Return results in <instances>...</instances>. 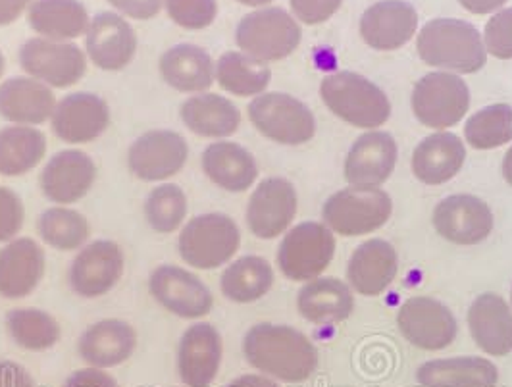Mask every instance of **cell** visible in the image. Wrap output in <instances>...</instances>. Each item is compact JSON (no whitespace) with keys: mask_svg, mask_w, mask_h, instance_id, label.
I'll use <instances>...</instances> for the list:
<instances>
[{"mask_svg":"<svg viewBox=\"0 0 512 387\" xmlns=\"http://www.w3.org/2000/svg\"><path fill=\"white\" fill-rule=\"evenodd\" d=\"M247 362L285 384L308 380L318 366V351L305 334L280 324H256L243 339Z\"/></svg>","mask_w":512,"mask_h":387,"instance_id":"cell-1","label":"cell"},{"mask_svg":"<svg viewBox=\"0 0 512 387\" xmlns=\"http://www.w3.org/2000/svg\"><path fill=\"white\" fill-rule=\"evenodd\" d=\"M418 56L434 68L457 74H476L487 62L482 33L462 20L437 18L420 29Z\"/></svg>","mask_w":512,"mask_h":387,"instance_id":"cell-2","label":"cell"},{"mask_svg":"<svg viewBox=\"0 0 512 387\" xmlns=\"http://www.w3.org/2000/svg\"><path fill=\"white\" fill-rule=\"evenodd\" d=\"M320 97L337 118L357 128H380L391 116V103L384 91L355 72L326 76Z\"/></svg>","mask_w":512,"mask_h":387,"instance_id":"cell-3","label":"cell"},{"mask_svg":"<svg viewBox=\"0 0 512 387\" xmlns=\"http://www.w3.org/2000/svg\"><path fill=\"white\" fill-rule=\"evenodd\" d=\"M303 33L297 20L283 8L266 6L247 14L235 29L241 52L260 62H276L297 51Z\"/></svg>","mask_w":512,"mask_h":387,"instance_id":"cell-4","label":"cell"},{"mask_svg":"<svg viewBox=\"0 0 512 387\" xmlns=\"http://www.w3.org/2000/svg\"><path fill=\"white\" fill-rule=\"evenodd\" d=\"M241 245V233L228 214L208 212L189 220L180 237L178 251L185 264L199 270H214L228 264Z\"/></svg>","mask_w":512,"mask_h":387,"instance_id":"cell-5","label":"cell"},{"mask_svg":"<svg viewBox=\"0 0 512 387\" xmlns=\"http://www.w3.org/2000/svg\"><path fill=\"white\" fill-rule=\"evenodd\" d=\"M391 197L378 187H347L332 195L324 210L326 226L343 237L376 232L391 218Z\"/></svg>","mask_w":512,"mask_h":387,"instance_id":"cell-6","label":"cell"},{"mask_svg":"<svg viewBox=\"0 0 512 387\" xmlns=\"http://www.w3.org/2000/svg\"><path fill=\"white\" fill-rule=\"evenodd\" d=\"M410 103L422 126L451 128L457 126L468 112L470 89L464 79L451 72H434L414 85Z\"/></svg>","mask_w":512,"mask_h":387,"instance_id":"cell-7","label":"cell"},{"mask_svg":"<svg viewBox=\"0 0 512 387\" xmlns=\"http://www.w3.org/2000/svg\"><path fill=\"white\" fill-rule=\"evenodd\" d=\"M249 120L264 137L280 145H303L316 133V118L307 104L285 93H262L249 104Z\"/></svg>","mask_w":512,"mask_h":387,"instance_id":"cell-8","label":"cell"},{"mask_svg":"<svg viewBox=\"0 0 512 387\" xmlns=\"http://www.w3.org/2000/svg\"><path fill=\"white\" fill-rule=\"evenodd\" d=\"M20 66L29 78L51 89H68L85 76L87 54L76 43L33 37L20 49Z\"/></svg>","mask_w":512,"mask_h":387,"instance_id":"cell-9","label":"cell"},{"mask_svg":"<svg viewBox=\"0 0 512 387\" xmlns=\"http://www.w3.org/2000/svg\"><path fill=\"white\" fill-rule=\"evenodd\" d=\"M335 239L328 226L305 222L283 237L278 249V266L293 282L316 280L332 262Z\"/></svg>","mask_w":512,"mask_h":387,"instance_id":"cell-10","label":"cell"},{"mask_svg":"<svg viewBox=\"0 0 512 387\" xmlns=\"http://www.w3.org/2000/svg\"><path fill=\"white\" fill-rule=\"evenodd\" d=\"M189 158V145L178 131L153 129L131 143L128 166L141 181H166L178 176Z\"/></svg>","mask_w":512,"mask_h":387,"instance_id":"cell-11","label":"cell"},{"mask_svg":"<svg viewBox=\"0 0 512 387\" xmlns=\"http://www.w3.org/2000/svg\"><path fill=\"white\" fill-rule=\"evenodd\" d=\"M124 264L122 247L114 241L99 239L77 253L68 272V282L77 297L99 299L122 280Z\"/></svg>","mask_w":512,"mask_h":387,"instance_id":"cell-12","label":"cell"},{"mask_svg":"<svg viewBox=\"0 0 512 387\" xmlns=\"http://www.w3.org/2000/svg\"><path fill=\"white\" fill-rule=\"evenodd\" d=\"M154 301L185 320H199L210 314L214 299L210 289L185 268L164 264L158 266L149 280Z\"/></svg>","mask_w":512,"mask_h":387,"instance_id":"cell-13","label":"cell"},{"mask_svg":"<svg viewBox=\"0 0 512 387\" xmlns=\"http://www.w3.org/2000/svg\"><path fill=\"white\" fill-rule=\"evenodd\" d=\"M401 336L410 345L424 351L449 347L457 337V320L453 312L430 297H412L397 314Z\"/></svg>","mask_w":512,"mask_h":387,"instance_id":"cell-14","label":"cell"},{"mask_svg":"<svg viewBox=\"0 0 512 387\" xmlns=\"http://www.w3.org/2000/svg\"><path fill=\"white\" fill-rule=\"evenodd\" d=\"M137 52V35L128 20L118 12H99L91 18L85 33V54L104 72L128 68Z\"/></svg>","mask_w":512,"mask_h":387,"instance_id":"cell-15","label":"cell"},{"mask_svg":"<svg viewBox=\"0 0 512 387\" xmlns=\"http://www.w3.org/2000/svg\"><path fill=\"white\" fill-rule=\"evenodd\" d=\"M110 126V108L103 97L87 91L72 93L52 112L54 135L70 145H85L103 137Z\"/></svg>","mask_w":512,"mask_h":387,"instance_id":"cell-16","label":"cell"},{"mask_svg":"<svg viewBox=\"0 0 512 387\" xmlns=\"http://www.w3.org/2000/svg\"><path fill=\"white\" fill-rule=\"evenodd\" d=\"M97 180V166L83 151H62L45 164L39 185L43 195L60 207L85 199Z\"/></svg>","mask_w":512,"mask_h":387,"instance_id":"cell-17","label":"cell"},{"mask_svg":"<svg viewBox=\"0 0 512 387\" xmlns=\"http://www.w3.org/2000/svg\"><path fill=\"white\" fill-rule=\"evenodd\" d=\"M297 214V191L283 178L260 181L247 205V226L258 239H276Z\"/></svg>","mask_w":512,"mask_h":387,"instance_id":"cell-18","label":"cell"},{"mask_svg":"<svg viewBox=\"0 0 512 387\" xmlns=\"http://www.w3.org/2000/svg\"><path fill=\"white\" fill-rule=\"evenodd\" d=\"M418 29V12L407 0H380L360 18V35L374 51L405 47Z\"/></svg>","mask_w":512,"mask_h":387,"instance_id":"cell-19","label":"cell"},{"mask_svg":"<svg viewBox=\"0 0 512 387\" xmlns=\"http://www.w3.org/2000/svg\"><path fill=\"white\" fill-rule=\"evenodd\" d=\"M224 355L220 332L208 324H193L180 339L178 374L187 387H208L218 376Z\"/></svg>","mask_w":512,"mask_h":387,"instance_id":"cell-20","label":"cell"},{"mask_svg":"<svg viewBox=\"0 0 512 387\" xmlns=\"http://www.w3.org/2000/svg\"><path fill=\"white\" fill-rule=\"evenodd\" d=\"M434 226L455 245H478L493 230V212L474 195H453L437 205Z\"/></svg>","mask_w":512,"mask_h":387,"instance_id":"cell-21","label":"cell"},{"mask_svg":"<svg viewBox=\"0 0 512 387\" xmlns=\"http://www.w3.org/2000/svg\"><path fill=\"white\" fill-rule=\"evenodd\" d=\"M45 253L29 237H18L0 249V297L24 299L45 276Z\"/></svg>","mask_w":512,"mask_h":387,"instance_id":"cell-22","label":"cell"},{"mask_svg":"<svg viewBox=\"0 0 512 387\" xmlns=\"http://www.w3.org/2000/svg\"><path fill=\"white\" fill-rule=\"evenodd\" d=\"M397 143L385 131H372L359 137L345 160V180L353 187H378L395 170Z\"/></svg>","mask_w":512,"mask_h":387,"instance_id":"cell-23","label":"cell"},{"mask_svg":"<svg viewBox=\"0 0 512 387\" xmlns=\"http://www.w3.org/2000/svg\"><path fill=\"white\" fill-rule=\"evenodd\" d=\"M51 87L37 79L12 78L0 85V116L14 126H41L56 108Z\"/></svg>","mask_w":512,"mask_h":387,"instance_id":"cell-24","label":"cell"},{"mask_svg":"<svg viewBox=\"0 0 512 387\" xmlns=\"http://www.w3.org/2000/svg\"><path fill=\"white\" fill-rule=\"evenodd\" d=\"M137 347V332L124 320H101L79 337V357L93 368H114L128 361Z\"/></svg>","mask_w":512,"mask_h":387,"instance_id":"cell-25","label":"cell"},{"mask_svg":"<svg viewBox=\"0 0 512 387\" xmlns=\"http://www.w3.org/2000/svg\"><path fill=\"white\" fill-rule=\"evenodd\" d=\"M160 76L180 93L199 95L212 87L216 64L203 47L180 43L160 56Z\"/></svg>","mask_w":512,"mask_h":387,"instance_id":"cell-26","label":"cell"},{"mask_svg":"<svg viewBox=\"0 0 512 387\" xmlns=\"http://www.w3.org/2000/svg\"><path fill=\"white\" fill-rule=\"evenodd\" d=\"M468 326L476 345L493 357L512 353V310L495 293L480 295L468 310Z\"/></svg>","mask_w":512,"mask_h":387,"instance_id":"cell-27","label":"cell"},{"mask_svg":"<svg viewBox=\"0 0 512 387\" xmlns=\"http://www.w3.org/2000/svg\"><path fill=\"white\" fill-rule=\"evenodd\" d=\"M397 253L384 239H370L353 253L347 278L353 289L364 297H376L393 284L397 276Z\"/></svg>","mask_w":512,"mask_h":387,"instance_id":"cell-28","label":"cell"},{"mask_svg":"<svg viewBox=\"0 0 512 387\" xmlns=\"http://www.w3.org/2000/svg\"><path fill=\"white\" fill-rule=\"evenodd\" d=\"M27 22L39 37L74 43L85 37L91 16L81 0H33Z\"/></svg>","mask_w":512,"mask_h":387,"instance_id":"cell-29","label":"cell"},{"mask_svg":"<svg viewBox=\"0 0 512 387\" xmlns=\"http://www.w3.org/2000/svg\"><path fill=\"white\" fill-rule=\"evenodd\" d=\"M201 166L208 180L230 193L247 191L258 178L255 156L231 141H216L208 145L201 158Z\"/></svg>","mask_w":512,"mask_h":387,"instance_id":"cell-30","label":"cell"},{"mask_svg":"<svg viewBox=\"0 0 512 387\" xmlns=\"http://www.w3.org/2000/svg\"><path fill=\"white\" fill-rule=\"evenodd\" d=\"M466 149L455 133H436L420 141L412 155V172L426 185H441L461 172Z\"/></svg>","mask_w":512,"mask_h":387,"instance_id":"cell-31","label":"cell"},{"mask_svg":"<svg viewBox=\"0 0 512 387\" xmlns=\"http://www.w3.org/2000/svg\"><path fill=\"white\" fill-rule=\"evenodd\" d=\"M183 126L205 139H226L241 126V112L230 99L214 93H199L181 104Z\"/></svg>","mask_w":512,"mask_h":387,"instance_id":"cell-32","label":"cell"},{"mask_svg":"<svg viewBox=\"0 0 512 387\" xmlns=\"http://www.w3.org/2000/svg\"><path fill=\"white\" fill-rule=\"evenodd\" d=\"M422 387H495L499 370L480 357H459L422 364L416 372Z\"/></svg>","mask_w":512,"mask_h":387,"instance_id":"cell-33","label":"cell"},{"mask_svg":"<svg viewBox=\"0 0 512 387\" xmlns=\"http://www.w3.org/2000/svg\"><path fill=\"white\" fill-rule=\"evenodd\" d=\"M301 316L312 324H335L351 316L355 299L351 289L337 278H316L297 297Z\"/></svg>","mask_w":512,"mask_h":387,"instance_id":"cell-34","label":"cell"},{"mask_svg":"<svg viewBox=\"0 0 512 387\" xmlns=\"http://www.w3.org/2000/svg\"><path fill=\"white\" fill-rule=\"evenodd\" d=\"M47 155V137L31 126L0 129V176L18 178L31 172Z\"/></svg>","mask_w":512,"mask_h":387,"instance_id":"cell-35","label":"cell"},{"mask_svg":"<svg viewBox=\"0 0 512 387\" xmlns=\"http://www.w3.org/2000/svg\"><path fill=\"white\" fill-rule=\"evenodd\" d=\"M272 70L245 52H224L216 62V81L235 97H258L266 91Z\"/></svg>","mask_w":512,"mask_h":387,"instance_id":"cell-36","label":"cell"},{"mask_svg":"<svg viewBox=\"0 0 512 387\" xmlns=\"http://www.w3.org/2000/svg\"><path fill=\"white\" fill-rule=\"evenodd\" d=\"M272 285L274 270L268 260L260 257H243L231 262L220 280L224 297L239 305L262 299Z\"/></svg>","mask_w":512,"mask_h":387,"instance_id":"cell-37","label":"cell"},{"mask_svg":"<svg viewBox=\"0 0 512 387\" xmlns=\"http://www.w3.org/2000/svg\"><path fill=\"white\" fill-rule=\"evenodd\" d=\"M6 330L12 341L26 351H47L60 341V326L49 312L14 309L6 314Z\"/></svg>","mask_w":512,"mask_h":387,"instance_id":"cell-38","label":"cell"},{"mask_svg":"<svg viewBox=\"0 0 512 387\" xmlns=\"http://www.w3.org/2000/svg\"><path fill=\"white\" fill-rule=\"evenodd\" d=\"M37 230L49 247L64 253L83 249L91 233L87 218L81 212L66 207L45 210L37 220Z\"/></svg>","mask_w":512,"mask_h":387,"instance_id":"cell-39","label":"cell"},{"mask_svg":"<svg viewBox=\"0 0 512 387\" xmlns=\"http://www.w3.org/2000/svg\"><path fill=\"white\" fill-rule=\"evenodd\" d=\"M464 137L478 151L507 145L512 141V106L491 104L476 112L464 126Z\"/></svg>","mask_w":512,"mask_h":387,"instance_id":"cell-40","label":"cell"},{"mask_svg":"<svg viewBox=\"0 0 512 387\" xmlns=\"http://www.w3.org/2000/svg\"><path fill=\"white\" fill-rule=\"evenodd\" d=\"M187 216V197L174 183L154 187L145 201L147 224L156 233H174L183 226Z\"/></svg>","mask_w":512,"mask_h":387,"instance_id":"cell-41","label":"cell"},{"mask_svg":"<svg viewBox=\"0 0 512 387\" xmlns=\"http://www.w3.org/2000/svg\"><path fill=\"white\" fill-rule=\"evenodd\" d=\"M164 8L176 26L189 31L212 26L218 16L216 0H164Z\"/></svg>","mask_w":512,"mask_h":387,"instance_id":"cell-42","label":"cell"},{"mask_svg":"<svg viewBox=\"0 0 512 387\" xmlns=\"http://www.w3.org/2000/svg\"><path fill=\"white\" fill-rule=\"evenodd\" d=\"M486 52L499 60L512 58V8H503L489 18L484 29Z\"/></svg>","mask_w":512,"mask_h":387,"instance_id":"cell-43","label":"cell"},{"mask_svg":"<svg viewBox=\"0 0 512 387\" xmlns=\"http://www.w3.org/2000/svg\"><path fill=\"white\" fill-rule=\"evenodd\" d=\"M26 208L22 199L8 187H0V243H10L22 232Z\"/></svg>","mask_w":512,"mask_h":387,"instance_id":"cell-44","label":"cell"},{"mask_svg":"<svg viewBox=\"0 0 512 387\" xmlns=\"http://www.w3.org/2000/svg\"><path fill=\"white\" fill-rule=\"evenodd\" d=\"M289 2H291L293 16L307 26H318L328 22L343 4V0H289Z\"/></svg>","mask_w":512,"mask_h":387,"instance_id":"cell-45","label":"cell"},{"mask_svg":"<svg viewBox=\"0 0 512 387\" xmlns=\"http://www.w3.org/2000/svg\"><path fill=\"white\" fill-rule=\"evenodd\" d=\"M118 14L139 22L153 20L164 8V0H106Z\"/></svg>","mask_w":512,"mask_h":387,"instance_id":"cell-46","label":"cell"},{"mask_svg":"<svg viewBox=\"0 0 512 387\" xmlns=\"http://www.w3.org/2000/svg\"><path fill=\"white\" fill-rule=\"evenodd\" d=\"M64 387H118V382L101 368L87 366L83 370L74 372Z\"/></svg>","mask_w":512,"mask_h":387,"instance_id":"cell-47","label":"cell"},{"mask_svg":"<svg viewBox=\"0 0 512 387\" xmlns=\"http://www.w3.org/2000/svg\"><path fill=\"white\" fill-rule=\"evenodd\" d=\"M0 387H37L22 364L0 361Z\"/></svg>","mask_w":512,"mask_h":387,"instance_id":"cell-48","label":"cell"},{"mask_svg":"<svg viewBox=\"0 0 512 387\" xmlns=\"http://www.w3.org/2000/svg\"><path fill=\"white\" fill-rule=\"evenodd\" d=\"M33 0H0V27L14 24L24 12L29 10Z\"/></svg>","mask_w":512,"mask_h":387,"instance_id":"cell-49","label":"cell"},{"mask_svg":"<svg viewBox=\"0 0 512 387\" xmlns=\"http://www.w3.org/2000/svg\"><path fill=\"white\" fill-rule=\"evenodd\" d=\"M462 8L472 12V14H491V12H499L507 0H459Z\"/></svg>","mask_w":512,"mask_h":387,"instance_id":"cell-50","label":"cell"},{"mask_svg":"<svg viewBox=\"0 0 512 387\" xmlns=\"http://www.w3.org/2000/svg\"><path fill=\"white\" fill-rule=\"evenodd\" d=\"M228 387H280L274 380L266 378V376H258V374H247L241 376L237 380H233Z\"/></svg>","mask_w":512,"mask_h":387,"instance_id":"cell-51","label":"cell"},{"mask_svg":"<svg viewBox=\"0 0 512 387\" xmlns=\"http://www.w3.org/2000/svg\"><path fill=\"white\" fill-rule=\"evenodd\" d=\"M503 178L509 185H512V147L507 151L505 160H503Z\"/></svg>","mask_w":512,"mask_h":387,"instance_id":"cell-52","label":"cell"},{"mask_svg":"<svg viewBox=\"0 0 512 387\" xmlns=\"http://www.w3.org/2000/svg\"><path fill=\"white\" fill-rule=\"evenodd\" d=\"M237 2H241V4H245V6L260 8V6H266V4H270L272 0H237Z\"/></svg>","mask_w":512,"mask_h":387,"instance_id":"cell-53","label":"cell"},{"mask_svg":"<svg viewBox=\"0 0 512 387\" xmlns=\"http://www.w3.org/2000/svg\"><path fill=\"white\" fill-rule=\"evenodd\" d=\"M4 68H6V60H4V54L0 51V78H2V74H4Z\"/></svg>","mask_w":512,"mask_h":387,"instance_id":"cell-54","label":"cell"},{"mask_svg":"<svg viewBox=\"0 0 512 387\" xmlns=\"http://www.w3.org/2000/svg\"><path fill=\"white\" fill-rule=\"evenodd\" d=\"M511 299H512V291H511Z\"/></svg>","mask_w":512,"mask_h":387,"instance_id":"cell-55","label":"cell"}]
</instances>
